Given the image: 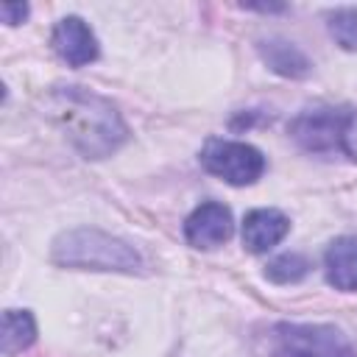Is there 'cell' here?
I'll use <instances>...</instances> for the list:
<instances>
[{"mask_svg": "<svg viewBox=\"0 0 357 357\" xmlns=\"http://www.w3.org/2000/svg\"><path fill=\"white\" fill-rule=\"evenodd\" d=\"M53 114L61 120L67 137L86 156L100 159L126 139V126L109 100L78 86H67L53 95Z\"/></svg>", "mask_w": 357, "mask_h": 357, "instance_id": "cell-1", "label": "cell"}, {"mask_svg": "<svg viewBox=\"0 0 357 357\" xmlns=\"http://www.w3.org/2000/svg\"><path fill=\"white\" fill-rule=\"evenodd\" d=\"M53 262L67 265V268H86V271H123L134 273L142 268L139 254L98 229H73L61 234L53 243Z\"/></svg>", "mask_w": 357, "mask_h": 357, "instance_id": "cell-2", "label": "cell"}, {"mask_svg": "<svg viewBox=\"0 0 357 357\" xmlns=\"http://www.w3.org/2000/svg\"><path fill=\"white\" fill-rule=\"evenodd\" d=\"M351 126H354V112L351 109H332V106H321V109H307L301 112L287 128L290 137L315 156H349L354 159V148H351Z\"/></svg>", "mask_w": 357, "mask_h": 357, "instance_id": "cell-3", "label": "cell"}, {"mask_svg": "<svg viewBox=\"0 0 357 357\" xmlns=\"http://www.w3.org/2000/svg\"><path fill=\"white\" fill-rule=\"evenodd\" d=\"M271 351L273 357H357L346 335L326 324H276Z\"/></svg>", "mask_w": 357, "mask_h": 357, "instance_id": "cell-4", "label": "cell"}, {"mask_svg": "<svg viewBox=\"0 0 357 357\" xmlns=\"http://www.w3.org/2000/svg\"><path fill=\"white\" fill-rule=\"evenodd\" d=\"M201 165L212 176H218V178H223L234 187H243V184H254L262 176L265 156L248 142L209 139L201 151Z\"/></svg>", "mask_w": 357, "mask_h": 357, "instance_id": "cell-5", "label": "cell"}, {"mask_svg": "<svg viewBox=\"0 0 357 357\" xmlns=\"http://www.w3.org/2000/svg\"><path fill=\"white\" fill-rule=\"evenodd\" d=\"M231 231H234L231 212L218 201L201 204L184 223V237L192 248H215V245L226 243L231 237Z\"/></svg>", "mask_w": 357, "mask_h": 357, "instance_id": "cell-6", "label": "cell"}, {"mask_svg": "<svg viewBox=\"0 0 357 357\" xmlns=\"http://www.w3.org/2000/svg\"><path fill=\"white\" fill-rule=\"evenodd\" d=\"M53 50L70 67H84L98 59V39L81 17H64L53 28Z\"/></svg>", "mask_w": 357, "mask_h": 357, "instance_id": "cell-7", "label": "cell"}, {"mask_svg": "<svg viewBox=\"0 0 357 357\" xmlns=\"http://www.w3.org/2000/svg\"><path fill=\"white\" fill-rule=\"evenodd\" d=\"M287 231L290 220L279 209H251L243 220V245L251 254H265L279 240H284Z\"/></svg>", "mask_w": 357, "mask_h": 357, "instance_id": "cell-8", "label": "cell"}, {"mask_svg": "<svg viewBox=\"0 0 357 357\" xmlns=\"http://www.w3.org/2000/svg\"><path fill=\"white\" fill-rule=\"evenodd\" d=\"M326 282L335 290H357V237H337L324 257Z\"/></svg>", "mask_w": 357, "mask_h": 357, "instance_id": "cell-9", "label": "cell"}, {"mask_svg": "<svg viewBox=\"0 0 357 357\" xmlns=\"http://www.w3.org/2000/svg\"><path fill=\"white\" fill-rule=\"evenodd\" d=\"M259 53H262V59L268 61V67H271L273 73H279V75L301 78V75L310 73V61H307V56H304L296 45H290V42H284V39H268V42H259Z\"/></svg>", "mask_w": 357, "mask_h": 357, "instance_id": "cell-10", "label": "cell"}, {"mask_svg": "<svg viewBox=\"0 0 357 357\" xmlns=\"http://www.w3.org/2000/svg\"><path fill=\"white\" fill-rule=\"evenodd\" d=\"M36 337V324H33V315L28 310H6L3 312V354L11 357L22 349H28Z\"/></svg>", "mask_w": 357, "mask_h": 357, "instance_id": "cell-11", "label": "cell"}, {"mask_svg": "<svg viewBox=\"0 0 357 357\" xmlns=\"http://www.w3.org/2000/svg\"><path fill=\"white\" fill-rule=\"evenodd\" d=\"M307 273H310V262L301 254H282V257L271 259L265 268V276L276 284H293V282L304 279Z\"/></svg>", "mask_w": 357, "mask_h": 357, "instance_id": "cell-12", "label": "cell"}, {"mask_svg": "<svg viewBox=\"0 0 357 357\" xmlns=\"http://www.w3.org/2000/svg\"><path fill=\"white\" fill-rule=\"evenodd\" d=\"M329 33L346 50H357V11L340 8L329 17Z\"/></svg>", "mask_w": 357, "mask_h": 357, "instance_id": "cell-13", "label": "cell"}, {"mask_svg": "<svg viewBox=\"0 0 357 357\" xmlns=\"http://www.w3.org/2000/svg\"><path fill=\"white\" fill-rule=\"evenodd\" d=\"M0 14H3V20H6L8 25H17V22L25 20L28 6H25V3H3V6H0Z\"/></svg>", "mask_w": 357, "mask_h": 357, "instance_id": "cell-14", "label": "cell"}]
</instances>
